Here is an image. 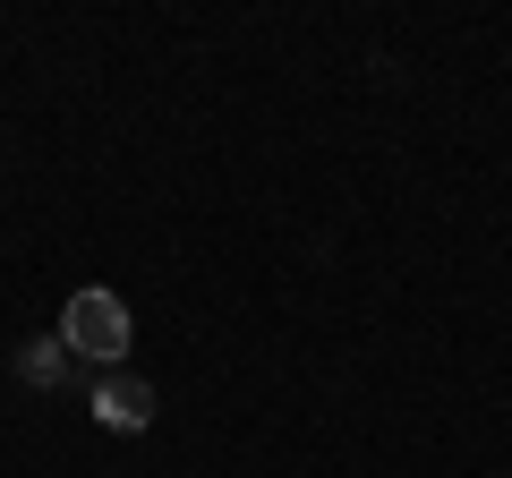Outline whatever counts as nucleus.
Returning <instances> with one entry per match:
<instances>
[{
	"label": "nucleus",
	"mask_w": 512,
	"mask_h": 478,
	"mask_svg": "<svg viewBox=\"0 0 512 478\" xmlns=\"http://www.w3.org/2000/svg\"><path fill=\"white\" fill-rule=\"evenodd\" d=\"M94 419H103L111 436H146L154 427V385L146 376H103V385H94Z\"/></svg>",
	"instance_id": "f03ea898"
},
{
	"label": "nucleus",
	"mask_w": 512,
	"mask_h": 478,
	"mask_svg": "<svg viewBox=\"0 0 512 478\" xmlns=\"http://www.w3.org/2000/svg\"><path fill=\"white\" fill-rule=\"evenodd\" d=\"M18 376H26V385H60V376H69V350H60V342H26L18 350Z\"/></svg>",
	"instance_id": "7ed1b4c3"
},
{
	"label": "nucleus",
	"mask_w": 512,
	"mask_h": 478,
	"mask_svg": "<svg viewBox=\"0 0 512 478\" xmlns=\"http://www.w3.org/2000/svg\"><path fill=\"white\" fill-rule=\"evenodd\" d=\"M60 342L77 350V359H120L128 350V308L120 291H103V282H86V291H69V308H60Z\"/></svg>",
	"instance_id": "f257e3e1"
}]
</instances>
